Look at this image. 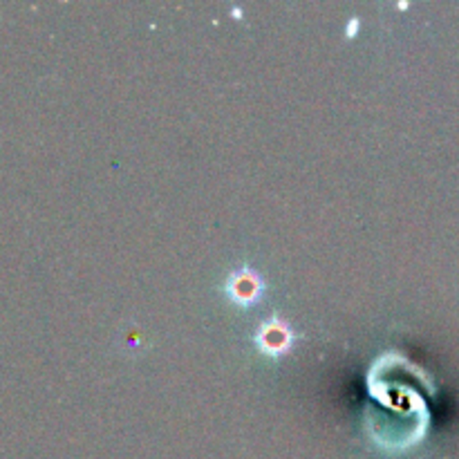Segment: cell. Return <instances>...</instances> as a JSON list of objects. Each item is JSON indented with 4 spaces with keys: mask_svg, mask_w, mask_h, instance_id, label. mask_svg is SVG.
<instances>
[{
    "mask_svg": "<svg viewBox=\"0 0 459 459\" xmlns=\"http://www.w3.org/2000/svg\"><path fill=\"white\" fill-rule=\"evenodd\" d=\"M258 287L260 285L258 281H255V276H251V273H240V276L233 281L231 290L240 300H251L255 294H258Z\"/></svg>",
    "mask_w": 459,
    "mask_h": 459,
    "instance_id": "obj_1",
    "label": "cell"
},
{
    "mask_svg": "<svg viewBox=\"0 0 459 459\" xmlns=\"http://www.w3.org/2000/svg\"><path fill=\"white\" fill-rule=\"evenodd\" d=\"M263 341H264V345H267V348H282V345L287 343V334H285V330H282V327H278V325H272V327H267V330H264V334H263Z\"/></svg>",
    "mask_w": 459,
    "mask_h": 459,
    "instance_id": "obj_2",
    "label": "cell"
}]
</instances>
